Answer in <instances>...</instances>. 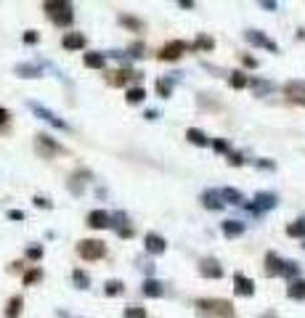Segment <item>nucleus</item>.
Here are the masks:
<instances>
[{
    "label": "nucleus",
    "instance_id": "obj_1",
    "mask_svg": "<svg viewBox=\"0 0 305 318\" xmlns=\"http://www.w3.org/2000/svg\"><path fill=\"white\" fill-rule=\"evenodd\" d=\"M196 310L202 316H215V318H234V305L220 297H199L196 300Z\"/></svg>",
    "mask_w": 305,
    "mask_h": 318
},
{
    "label": "nucleus",
    "instance_id": "obj_2",
    "mask_svg": "<svg viewBox=\"0 0 305 318\" xmlns=\"http://www.w3.org/2000/svg\"><path fill=\"white\" fill-rule=\"evenodd\" d=\"M43 8L48 11L51 21H53V24H59V27H69L72 21H74L72 3H66V0H59V3H45Z\"/></svg>",
    "mask_w": 305,
    "mask_h": 318
},
{
    "label": "nucleus",
    "instance_id": "obj_3",
    "mask_svg": "<svg viewBox=\"0 0 305 318\" xmlns=\"http://www.w3.org/2000/svg\"><path fill=\"white\" fill-rule=\"evenodd\" d=\"M27 109H29V112H35V117L45 120V122H48V125H53V127H59V130H72L64 120L56 117V114H53L51 109H45V106H43V104H37V101H27Z\"/></svg>",
    "mask_w": 305,
    "mask_h": 318
},
{
    "label": "nucleus",
    "instance_id": "obj_4",
    "mask_svg": "<svg viewBox=\"0 0 305 318\" xmlns=\"http://www.w3.org/2000/svg\"><path fill=\"white\" fill-rule=\"evenodd\" d=\"M77 252H80L82 260H101L106 254V247H104V242H98V239H82L77 244Z\"/></svg>",
    "mask_w": 305,
    "mask_h": 318
},
{
    "label": "nucleus",
    "instance_id": "obj_5",
    "mask_svg": "<svg viewBox=\"0 0 305 318\" xmlns=\"http://www.w3.org/2000/svg\"><path fill=\"white\" fill-rule=\"evenodd\" d=\"M35 146H37V154L40 157H45V159H51V157H56L59 151H64L61 146L53 141V138L48 135V133H37V138H35Z\"/></svg>",
    "mask_w": 305,
    "mask_h": 318
},
{
    "label": "nucleus",
    "instance_id": "obj_6",
    "mask_svg": "<svg viewBox=\"0 0 305 318\" xmlns=\"http://www.w3.org/2000/svg\"><path fill=\"white\" fill-rule=\"evenodd\" d=\"M244 40H247L249 45H257V48H265L271 53H279V45L271 40V37H265V32H260V29H247L244 32Z\"/></svg>",
    "mask_w": 305,
    "mask_h": 318
},
{
    "label": "nucleus",
    "instance_id": "obj_7",
    "mask_svg": "<svg viewBox=\"0 0 305 318\" xmlns=\"http://www.w3.org/2000/svg\"><path fill=\"white\" fill-rule=\"evenodd\" d=\"M188 48H191V45H186L183 40H173V43H167L165 48L157 53V59H159V61H175V59H181Z\"/></svg>",
    "mask_w": 305,
    "mask_h": 318
},
{
    "label": "nucleus",
    "instance_id": "obj_8",
    "mask_svg": "<svg viewBox=\"0 0 305 318\" xmlns=\"http://www.w3.org/2000/svg\"><path fill=\"white\" fill-rule=\"evenodd\" d=\"M284 96L292 101V104L305 106V82H303V80H289V82L284 85Z\"/></svg>",
    "mask_w": 305,
    "mask_h": 318
},
{
    "label": "nucleus",
    "instance_id": "obj_9",
    "mask_svg": "<svg viewBox=\"0 0 305 318\" xmlns=\"http://www.w3.org/2000/svg\"><path fill=\"white\" fill-rule=\"evenodd\" d=\"M252 204L260 209V212H268V209H273V207L279 204V196L273 191H257L255 199H252Z\"/></svg>",
    "mask_w": 305,
    "mask_h": 318
},
{
    "label": "nucleus",
    "instance_id": "obj_10",
    "mask_svg": "<svg viewBox=\"0 0 305 318\" xmlns=\"http://www.w3.org/2000/svg\"><path fill=\"white\" fill-rule=\"evenodd\" d=\"M234 292L242 294V297H252L255 294V281L247 278L244 273H234Z\"/></svg>",
    "mask_w": 305,
    "mask_h": 318
},
{
    "label": "nucleus",
    "instance_id": "obj_11",
    "mask_svg": "<svg viewBox=\"0 0 305 318\" xmlns=\"http://www.w3.org/2000/svg\"><path fill=\"white\" fill-rule=\"evenodd\" d=\"M199 276H204V278H223V265H220L218 260H212V257H204L199 262Z\"/></svg>",
    "mask_w": 305,
    "mask_h": 318
},
{
    "label": "nucleus",
    "instance_id": "obj_12",
    "mask_svg": "<svg viewBox=\"0 0 305 318\" xmlns=\"http://www.w3.org/2000/svg\"><path fill=\"white\" fill-rule=\"evenodd\" d=\"M202 204L207 207V209H223L226 207V201H223V196H220V189H207L202 193Z\"/></svg>",
    "mask_w": 305,
    "mask_h": 318
},
{
    "label": "nucleus",
    "instance_id": "obj_13",
    "mask_svg": "<svg viewBox=\"0 0 305 318\" xmlns=\"http://www.w3.org/2000/svg\"><path fill=\"white\" fill-rule=\"evenodd\" d=\"M143 247H146V252H151V254H162L167 250V242L159 234H146L143 236Z\"/></svg>",
    "mask_w": 305,
    "mask_h": 318
},
{
    "label": "nucleus",
    "instance_id": "obj_14",
    "mask_svg": "<svg viewBox=\"0 0 305 318\" xmlns=\"http://www.w3.org/2000/svg\"><path fill=\"white\" fill-rule=\"evenodd\" d=\"M88 226L90 228H109L112 226V215L109 212H104V209H93V212L88 215Z\"/></svg>",
    "mask_w": 305,
    "mask_h": 318
},
{
    "label": "nucleus",
    "instance_id": "obj_15",
    "mask_svg": "<svg viewBox=\"0 0 305 318\" xmlns=\"http://www.w3.org/2000/svg\"><path fill=\"white\" fill-rule=\"evenodd\" d=\"M284 262L287 260H281L276 252H268V254H265V273H268V276H281V273H284Z\"/></svg>",
    "mask_w": 305,
    "mask_h": 318
},
{
    "label": "nucleus",
    "instance_id": "obj_16",
    "mask_svg": "<svg viewBox=\"0 0 305 318\" xmlns=\"http://www.w3.org/2000/svg\"><path fill=\"white\" fill-rule=\"evenodd\" d=\"M244 228H247V226H244L242 220H223V223H220V231H223V236H228V239L242 236Z\"/></svg>",
    "mask_w": 305,
    "mask_h": 318
},
{
    "label": "nucleus",
    "instance_id": "obj_17",
    "mask_svg": "<svg viewBox=\"0 0 305 318\" xmlns=\"http://www.w3.org/2000/svg\"><path fill=\"white\" fill-rule=\"evenodd\" d=\"M61 45H64L66 51H80V48H85V35H80V32H66L64 40H61Z\"/></svg>",
    "mask_w": 305,
    "mask_h": 318
},
{
    "label": "nucleus",
    "instance_id": "obj_18",
    "mask_svg": "<svg viewBox=\"0 0 305 318\" xmlns=\"http://www.w3.org/2000/svg\"><path fill=\"white\" fill-rule=\"evenodd\" d=\"M141 292L146 294V297H162V294H165V284L157 281V278H146L143 286H141Z\"/></svg>",
    "mask_w": 305,
    "mask_h": 318
},
{
    "label": "nucleus",
    "instance_id": "obj_19",
    "mask_svg": "<svg viewBox=\"0 0 305 318\" xmlns=\"http://www.w3.org/2000/svg\"><path fill=\"white\" fill-rule=\"evenodd\" d=\"M13 72L19 77H24V80H35V77H43V69L37 64H16L13 66Z\"/></svg>",
    "mask_w": 305,
    "mask_h": 318
},
{
    "label": "nucleus",
    "instance_id": "obj_20",
    "mask_svg": "<svg viewBox=\"0 0 305 318\" xmlns=\"http://www.w3.org/2000/svg\"><path fill=\"white\" fill-rule=\"evenodd\" d=\"M220 196H223L226 204H234V207H244V193L239 189H220Z\"/></svg>",
    "mask_w": 305,
    "mask_h": 318
},
{
    "label": "nucleus",
    "instance_id": "obj_21",
    "mask_svg": "<svg viewBox=\"0 0 305 318\" xmlns=\"http://www.w3.org/2000/svg\"><path fill=\"white\" fill-rule=\"evenodd\" d=\"M287 297L289 300H305V278H295V281H289Z\"/></svg>",
    "mask_w": 305,
    "mask_h": 318
},
{
    "label": "nucleus",
    "instance_id": "obj_22",
    "mask_svg": "<svg viewBox=\"0 0 305 318\" xmlns=\"http://www.w3.org/2000/svg\"><path fill=\"white\" fill-rule=\"evenodd\" d=\"M249 88L255 90V96H268V93L276 90V85L268 82V80H257V77H252V80H249Z\"/></svg>",
    "mask_w": 305,
    "mask_h": 318
},
{
    "label": "nucleus",
    "instance_id": "obj_23",
    "mask_svg": "<svg viewBox=\"0 0 305 318\" xmlns=\"http://www.w3.org/2000/svg\"><path fill=\"white\" fill-rule=\"evenodd\" d=\"M112 82L114 85H127L130 80H141V74L138 72H130V69H117V72H112Z\"/></svg>",
    "mask_w": 305,
    "mask_h": 318
},
{
    "label": "nucleus",
    "instance_id": "obj_24",
    "mask_svg": "<svg viewBox=\"0 0 305 318\" xmlns=\"http://www.w3.org/2000/svg\"><path fill=\"white\" fill-rule=\"evenodd\" d=\"M186 141H191L194 146H207V143H210V138L204 135L199 127H188V130H186Z\"/></svg>",
    "mask_w": 305,
    "mask_h": 318
},
{
    "label": "nucleus",
    "instance_id": "obj_25",
    "mask_svg": "<svg viewBox=\"0 0 305 318\" xmlns=\"http://www.w3.org/2000/svg\"><path fill=\"white\" fill-rule=\"evenodd\" d=\"M82 64H85L88 69H104V64H106V56H101V53H85Z\"/></svg>",
    "mask_w": 305,
    "mask_h": 318
},
{
    "label": "nucleus",
    "instance_id": "obj_26",
    "mask_svg": "<svg viewBox=\"0 0 305 318\" xmlns=\"http://www.w3.org/2000/svg\"><path fill=\"white\" fill-rule=\"evenodd\" d=\"M120 24H125L130 32H143V21L135 19V16H130V13H122V16H120Z\"/></svg>",
    "mask_w": 305,
    "mask_h": 318
},
{
    "label": "nucleus",
    "instance_id": "obj_27",
    "mask_svg": "<svg viewBox=\"0 0 305 318\" xmlns=\"http://www.w3.org/2000/svg\"><path fill=\"white\" fill-rule=\"evenodd\" d=\"M287 236H292V239H305V218L289 223V226H287Z\"/></svg>",
    "mask_w": 305,
    "mask_h": 318
},
{
    "label": "nucleus",
    "instance_id": "obj_28",
    "mask_svg": "<svg viewBox=\"0 0 305 318\" xmlns=\"http://www.w3.org/2000/svg\"><path fill=\"white\" fill-rule=\"evenodd\" d=\"M228 85H231L234 90H242V88H247V85H249V77L244 74V72H231V77H228Z\"/></svg>",
    "mask_w": 305,
    "mask_h": 318
},
{
    "label": "nucleus",
    "instance_id": "obj_29",
    "mask_svg": "<svg viewBox=\"0 0 305 318\" xmlns=\"http://www.w3.org/2000/svg\"><path fill=\"white\" fill-rule=\"evenodd\" d=\"M127 104H141L143 98H146V90H143V85H133V88H127Z\"/></svg>",
    "mask_w": 305,
    "mask_h": 318
},
{
    "label": "nucleus",
    "instance_id": "obj_30",
    "mask_svg": "<svg viewBox=\"0 0 305 318\" xmlns=\"http://www.w3.org/2000/svg\"><path fill=\"white\" fill-rule=\"evenodd\" d=\"M173 80L175 77H159L157 80V93L162 98H170V93H173Z\"/></svg>",
    "mask_w": 305,
    "mask_h": 318
},
{
    "label": "nucleus",
    "instance_id": "obj_31",
    "mask_svg": "<svg viewBox=\"0 0 305 318\" xmlns=\"http://www.w3.org/2000/svg\"><path fill=\"white\" fill-rule=\"evenodd\" d=\"M21 305H24V300H21V297H11L8 305H5V316H8V318H19L21 316Z\"/></svg>",
    "mask_w": 305,
    "mask_h": 318
},
{
    "label": "nucleus",
    "instance_id": "obj_32",
    "mask_svg": "<svg viewBox=\"0 0 305 318\" xmlns=\"http://www.w3.org/2000/svg\"><path fill=\"white\" fill-rule=\"evenodd\" d=\"M72 281H74V286H77V289H88V286H90V276L85 273V270L74 268V270H72Z\"/></svg>",
    "mask_w": 305,
    "mask_h": 318
},
{
    "label": "nucleus",
    "instance_id": "obj_33",
    "mask_svg": "<svg viewBox=\"0 0 305 318\" xmlns=\"http://www.w3.org/2000/svg\"><path fill=\"white\" fill-rule=\"evenodd\" d=\"M104 292L109 294V297H117V294L125 292V284H122L120 278H109V281L104 284Z\"/></svg>",
    "mask_w": 305,
    "mask_h": 318
},
{
    "label": "nucleus",
    "instance_id": "obj_34",
    "mask_svg": "<svg viewBox=\"0 0 305 318\" xmlns=\"http://www.w3.org/2000/svg\"><path fill=\"white\" fill-rule=\"evenodd\" d=\"M284 278H289V281H295V278H300V262L295 260H287L284 262V273H281Z\"/></svg>",
    "mask_w": 305,
    "mask_h": 318
},
{
    "label": "nucleus",
    "instance_id": "obj_35",
    "mask_svg": "<svg viewBox=\"0 0 305 318\" xmlns=\"http://www.w3.org/2000/svg\"><path fill=\"white\" fill-rule=\"evenodd\" d=\"M191 48H196V51H212V48H215V40H212L210 35H199Z\"/></svg>",
    "mask_w": 305,
    "mask_h": 318
},
{
    "label": "nucleus",
    "instance_id": "obj_36",
    "mask_svg": "<svg viewBox=\"0 0 305 318\" xmlns=\"http://www.w3.org/2000/svg\"><path fill=\"white\" fill-rule=\"evenodd\" d=\"M43 278V270L40 268H29L27 273H24V284L29 286V284H35V281H40Z\"/></svg>",
    "mask_w": 305,
    "mask_h": 318
},
{
    "label": "nucleus",
    "instance_id": "obj_37",
    "mask_svg": "<svg viewBox=\"0 0 305 318\" xmlns=\"http://www.w3.org/2000/svg\"><path fill=\"white\" fill-rule=\"evenodd\" d=\"M125 318H146V308H138V305L125 308Z\"/></svg>",
    "mask_w": 305,
    "mask_h": 318
},
{
    "label": "nucleus",
    "instance_id": "obj_38",
    "mask_svg": "<svg viewBox=\"0 0 305 318\" xmlns=\"http://www.w3.org/2000/svg\"><path fill=\"white\" fill-rule=\"evenodd\" d=\"M226 159H228V165H231V167H242L244 165V157H242L239 151H228Z\"/></svg>",
    "mask_w": 305,
    "mask_h": 318
},
{
    "label": "nucleus",
    "instance_id": "obj_39",
    "mask_svg": "<svg viewBox=\"0 0 305 318\" xmlns=\"http://www.w3.org/2000/svg\"><path fill=\"white\" fill-rule=\"evenodd\" d=\"M212 149L220 151V154H228V151H231V149H228V141H223V138H215V141H212Z\"/></svg>",
    "mask_w": 305,
    "mask_h": 318
},
{
    "label": "nucleus",
    "instance_id": "obj_40",
    "mask_svg": "<svg viewBox=\"0 0 305 318\" xmlns=\"http://www.w3.org/2000/svg\"><path fill=\"white\" fill-rule=\"evenodd\" d=\"M27 257L29 260H40L43 257V247L37 244V247H27Z\"/></svg>",
    "mask_w": 305,
    "mask_h": 318
},
{
    "label": "nucleus",
    "instance_id": "obj_41",
    "mask_svg": "<svg viewBox=\"0 0 305 318\" xmlns=\"http://www.w3.org/2000/svg\"><path fill=\"white\" fill-rule=\"evenodd\" d=\"M255 167H260V170H276V162H271V159H255Z\"/></svg>",
    "mask_w": 305,
    "mask_h": 318
},
{
    "label": "nucleus",
    "instance_id": "obj_42",
    "mask_svg": "<svg viewBox=\"0 0 305 318\" xmlns=\"http://www.w3.org/2000/svg\"><path fill=\"white\" fill-rule=\"evenodd\" d=\"M37 40H40V35H37L35 29H27V32H24V43H27V45H35Z\"/></svg>",
    "mask_w": 305,
    "mask_h": 318
},
{
    "label": "nucleus",
    "instance_id": "obj_43",
    "mask_svg": "<svg viewBox=\"0 0 305 318\" xmlns=\"http://www.w3.org/2000/svg\"><path fill=\"white\" fill-rule=\"evenodd\" d=\"M32 201H35V207H43V209H53L51 199H45V196H35Z\"/></svg>",
    "mask_w": 305,
    "mask_h": 318
},
{
    "label": "nucleus",
    "instance_id": "obj_44",
    "mask_svg": "<svg viewBox=\"0 0 305 318\" xmlns=\"http://www.w3.org/2000/svg\"><path fill=\"white\" fill-rule=\"evenodd\" d=\"M138 265L143 268V270H146V273H149V278H151V273H154V262H151V260H138Z\"/></svg>",
    "mask_w": 305,
    "mask_h": 318
},
{
    "label": "nucleus",
    "instance_id": "obj_45",
    "mask_svg": "<svg viewBox=\"0 0 305 318\" xmlns=\"http://www.w3.org/2000/svg\"><path fill=\"white\" fill-rule=\"evenodd\" d=\"M242 64L249 66V69H255V66H257V59H255V56H242Z\"/></svg>",
    "mask_w": 305,
    "mask_h": 318
},
{
    "label": "nucleus",
    "instance_id": "obj_46",
    "mask_svg": "<svg viewBox=\"0 0 305 318\" xmlns=\"http://www.w3.org/2000/svg\"><path fill=\"white\" fill-rule=\"evenodd\" d=\"M260 8H265V11H276L279 3H273V0H260Z\"/></svg>",
    "mask_w": 305,
    "mask_h": 318
},
{
    "label": "nucleus",
    "instance_id": "obj_47",
    "mask_svg": "<svg viewBox=\"0 0 305 318\" xmlns=\"http://www.w3.org/2000/svg\"><path fill=\"white\" fill-rule=\"evenodd\" d=\"M8 218L11 220H24V212H21V209H8Z\"/></svg>",
    "mask_w": 305,
    "mask_h": 318
},
{
    "label": "nucleus",
    "instance_id": "obj_48",
    "mask_svg": "<svg viewBox=\"0 0 305 318\" xmlns=\"http://www.w3.org/2000/svg\"><path fill=\"white\" fill-rule=\"evenodd\" d=\"M141 51H143V45H141V43H135L133 48H130V56H133V59H138V56H143Z\"/></svg>",
    "mask_w": 305,
    "mask_h": 318
},
{
    "label": "nucleus",
    "instance_id": "obj_49",
    "mask_svg": "<svg viewBox=\"0 0 305 318\" xmlns=\"http://www.w3.org/2000/svg\"><path fill=\"white\" fill-rule=\"evenodd\" d=\"M117 234H120V236H125V239H130V236H133V228H130V226H125V228H120Z\"/></svg>",
    "mask_w": 305,
    "mask_h": 318
},
{
    "label": "nucleus",
    "instance_id": "obj_50",
    "mask_svg": "<svg viewBox=\"0 0 305 318\" xmlns=\"http://www.w3.org/2000/svg\"><path fill=\"white\" fill-rule=\"evenodd\" d=\"M8 117H11V114H8V112H5V109H3V106H0V125H5V122H8Z\"/></svg>",
    "mask_w": 305,
    "mask_h": 318
},
{
    "label": "nucleus",
    "instance_id": "obj_51",
    "mask_svg": "<svg viewBox=\"0 0 305 318\" xmlns=\"http://www.w3.org/2000/svg\"><path fill=\"white\" fill-rule=\"evenodd\" d=\"M143 117H146V120H157V117H159V114H157V112H154V109H149V112H146V114H143Z\"/></svg>",
    "mask_w": 305,
    "mask_h": 318
},
{
    "label": "nucleus",
    "instance_id": "obj_52",
    "mask_svg": "<svg viewBox=\"0 0 305 318\" xmlns=\"http://www.w3.org/2000/svg\"><path fill=\"white\" fill-rule=\"evenodd\" d=\"M178 5H181V8H194V3H191V0H181Z\"/></svg>",
    "mask_w": 305,
    "mask_h": 318
},
{
    "label": "nucleus",
    "instance_id": "obj_53",
    "mask_svg": "<svg viewBox=\"0 0 305 318\" xmlns=\"http://www.w3.org/2000/svg\"><path fill=\"white\" fill-rule=\"evenodd\" d=\"M260 318H279V316H276V313H273V310H268V313H263Z\"/></svg>",
    "mask_w": 305,
    "mask_h": 318
},
{
    "label": "nucleus",
    "instance_id": "obj_54",
    "mask_svg": "<svg viewBox=\"0 0 305 318\" xmlns=\"http://www.w3.org/2000/svg\"><path fill=\"white\" fill-rule=\"evenodd\" d=\"M303 250H305V244H303Z\"/></svg>",
    "mask_w": 305,
    "mask_h": 318
}]
</instances>
